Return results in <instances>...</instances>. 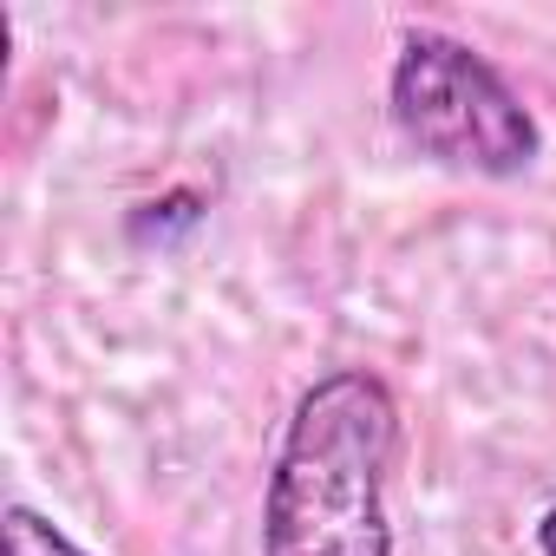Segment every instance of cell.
I'll return each instance as SVG.
<instances>
[{
  "label": "cell",
  "mask_w": 556,
  "mask_h": 556,
  "mask_svg": "<svg viewBox=\"0 0 556 556\" xmlns=\"http://www.w3.org/2000/svg\"><path fill=\"white\" fill-rule=\"evenodd\" d=\"M0 549H8V556H86L60 523H47V517L27 510V504H14L8 517H0Z\"/></svg>",
  "instance_id": "3957f363"
},
{
  "label": "cell",
  "mask_w": 556,
  "mask_h": 556,
  "mask_svg": "<svg viewBox=\"0 0 556 556\" xmlns=\"http://www.w3.org/2000/svg\"><path fill=\"white\" fill-rule=\"evenodd\" d=\"M393 125L439 164L510 177L536 157V118L471 47L445 34H413L393 66Z\"/></svg>",
  "instance_id": "7a4b0ae2"
},
{
  "label": "cell",
  "mask_w": 556,
  "mask_h": 556,
  "mask_svg": "<svg viewBox=\"0 0 556 556\" xmlns=\"http://www.w3.org/2000/svg\"><path fill=\"white\" fill-rule=\"evenodd\" d=\"M536 549H543V556H556V510L536 523Z\"/></svg>",
  "instance_id": "277c9868"
},
{
  "label": "cell",
  "mask_w": 556,
  "mask_h": 556,
  "mask_svg": "<svg viewBox=\"0 0 556 556\" xmlns=\"http://www.w3.org/2000/svg\"><path fill=\"white\" fill-rule=\"evenodd\" d=\"M400 445V413L387 380L341 367L315 380L289 419L282 458L268 478L262 556H393L387 530V465Z\"/></svg>",
  "instance_id": "6da1fadb"
}]
</instances>
